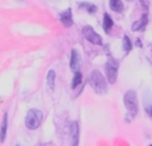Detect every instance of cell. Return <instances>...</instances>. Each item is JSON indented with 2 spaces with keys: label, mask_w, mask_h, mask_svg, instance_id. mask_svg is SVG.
<instances>
[{
  "label": "cell",
  "mask_w": 152,
  "mask_h": 146,
  "mask_svg": "<svg viewBox=\"0 0 152 146\" xmlns=\"http://www.w3.org/2000/svg\"><path fill=\"white\" fill-rule=\"evenodd\" d=\"M89 85L97 94L107 93V79L103 77V74L97 70H94L89 75Z\"/></svg>",
  "instance_id": "obj_1"
},
{
  "label": "cell",
  "mask_w": 152,
  "mask_h": 146,
  "mask_svg": "<svg viewBox=\"0 0 152 146\" xmlns=\"http://www.w3.org/2000/svg\"><path fill=\"white\" fill-rule=\"evenodd\" d=\"M42 121H43V113L37 109H32L27 113L26 126L29 130H35V129H37L42 125Z\"/></svg>",
  "instance_id": "obj_2"
},
{
  "label": "cell",
  "mask_w": 152,
  "mask_h": 146,
  "mask_svg": "<svg viewBox=\"0 0 152 146\" xmlns=\"http://www.w3.org/2000/svg\"><path fill=\"white\" fill-rule=\"evenodd\" d=\"M124 105H126V109L132 117L137 114V110H139V105H137V97L136 93L134 90H129L124 95Z\"/></svg>",
  "instance_id": "obj_3"
},
{
  "label": "cell",
  "mask_w": 152,
  "mask_h": 146,
  "mask_svg": "<svg viewBox=\"0 0 152 146\" xmlns=\"http://www.w3.org/2000/svg\"><path fill=\"white\" fill-rule=\"evenodd\" d=\"M118 70H119V62L113 58H108L105 63V78L108 83H115L118 79Z\"/></svg>",
  "instance_id": "obj_4"
},
{
  "label": "cell",
  "mask_w": 152,
  "mask_h": 146,
  "mask_svg": "<svg viewBox=\"0 0 152 146\" xmlns=\"http://www.w3.org/2000/svg\"><path fill=\"white\" fill-rule=\"evenodd\" d=\"M81 32H83V36L86 38L88 42H91L92 44H97V46H102L103 44L102 36H100V35L97 34V32L95 31L91 26H86Z\"/></svg>",
  "instance_id": "obj_5"
},
{
  "label": "cell",
  "mask_w": 152,
  "mask_h": 146,
  "mask_svg": "<svg viewBox=\"0 0 152 146\" xmlns=\"http://www.w3.org/2000/svg\"><path fill=\"white\" fill-rule=\"evenodd\" d=\"M60 21L64 27H72L74 26V20H72V10L67 8L66 11L60 13Z\"/></svg>",
  "instance_id": "obj_6"
},
{
  "label": "cell",
  "mask_w": 152,
  "mask_h": 146,
  "mask_svg": "<svg viewBox=\"0 0 152 146\" xmlns=\"http://www.w3.org/2000/svg\"><path fill=\"white\" fill-rule=\"evenodd\" d=\"M80 63H81V59H80V54H79V51L74 48V50L71 51V63H69V66H71V69L74 70V71H77L79 69H80Z\"/></svg>",
  "instance_id": "obj_7"
},
{
  "label": "cell",
  "mask_w": 152,
  "mask_h": 146,
  "mask_svg": "<svg viewBox=\"0 0 152 146\" xmlns=\"http://www.w3.org/2000/svg\"><path fill=\"white\" fill-rule=\"evenodd\" d=\"M147 24H148V15H147V13H143L142 18L132 24V31H135V32H136V31H142V29L145 28V26H147Z\"/></svg>",
  "instance_id": "obj_8"
},
{
  "label": "cell",
  "mask_w": 152,
  "mask_h": 146,
  "mask_svg": "<svg viewBox=\"0 0 152 146\" xmlns=\"http://www.w3.org/2000/svg\"><path fill=\"white\" fill-rule=\"evenodd\" d=\"M7 128H8V114L4 113V115H3V121H1V126H0V142H1V144L5 141Z\"/></svg>",
  "instance_id": "obj_9"
},
{
  "label": "cell",
  "mask_w": 152,
  "mask_h": 146,
  "mask_svg": "<svg viewBox=\"0 0 152 146\" xmlns=\"http://www.w3.org/2000/svg\"><path fill=\"white\" fill-rule=\"evenodd\" d=\"M112 27H113V20L107 12L104 13V18H103V28H104L105 34H110L112 31Z\"/></svg>",
  "instance_id": "obj_10"
},
{
  "label": "cell",
  "mask_w": 152,
  "mask_h": 146,
  "mask_svg": "<svg viewBox=\"0 0 152 146\" xmlns=\"http://www.w3.org/2000/svg\"><path fill=\"white\" fill-rule=\"evenodd\" d=\"M71 136H72V146H77V142H79V125H77V122H72Z\"/></svg>",
  "instance_id": "obj_11"
},
{
  "label": "cell",
  "mask_w": 152,
  "mask_h": 146,
  "mask_svg": "<svg viewBox=\"0 0 152 146\" xmlns=\"http://www.w3.org/2000/svg\"><path fill=\"white\" fill-rule=\"evenodd\" d=\"M110 7L113 12H123L124 10V5L121 0H110Z\"/></svg>",
  "instance_id": "obj_12"
},
{
  "label": "cell",
  "mask_w": 152,
  "mask_h": 146,
  "mask_svg": "<svg viewBox=\"0 0 152 146\" xmlns=\"http://www.w3.org/2000/svg\"><path fill=\"white\" fill-rule=\"evenodd\" d=\"M55 79H56L55 71H53V70H50V71H48V75H47V83H48V87H50L51 90L55 88Z\"/></svg>",
  "instance_id": "obj_13"
},
{
  "label": "cell",
  "mask_w": 152,
  "mask_h": 146,
  "mask_svg": "<svg viewBox=\"0 0 152 146\" xmlns=\"http://www.w3.org/2000/svg\"><path fill=\"white\" fill-rule=\"evenodd\" d=\"M80 8L86 10L87 12L91 13V15H94V13L97 11V7L95 4H92V3H80Z\"/></svg>",
  "instance_id": "obj_14"
},
{
  "label": "cell",
  "mask_w": 152,
  "mask_h": 146,
  "mask_svg": "<svg viewBox=\"0 0 152 146\" xmlns=\"http://www.w3.org/2000/svg\"><path fill=\"white\" fill-rule=\"evenodd\" d=\"M81 79H83V75H81L80 71H75L74 79H72V88H76L81 83Z\"/></svg>",
  "instance_id": "obj_15"
},
{
  "label": "cell",
  "mask_w": 152,
  "mask_h": 146,
  "mask_svg": "<svg viewBox=\"0 0 152 146\" xmlns=\"http://www.w3.org/2000/svg\"><path fill=\"white\" fill-rule=\"evenodd\" d=\"M132 42H131V39H129L128 36H124L123 38V48H124V51L126 52H129V51L132 50Z\"/></svg>",
  "instance_id": "obj_16"
},
{
  "label": "cell",
  "mask_w": 152,
  "mask_h": 146,
  "mask_svg": "<svg viewBox=\"0 0 152 146\" xmlns=\"http://www.w3.org/2000/svg\"><path fill=\"white\" fill-rule=\"evenodd\" d=\"M143 4V7L144 8H148V5H150V0H140Z\"/></svg>",
  "instance_id": "obj_17"
},
{
  "label": "cell",
  "mask_w": 152,
  "mask_h": 146,
  "mask_svg": "<svg viewBox=\"0 0 152 146\" xmlns=\"http://www.w3.org/2000/svg\"><path fill=\"white\" fill-rule=\"evenodd\" d=\"M147 113H148V115H151V117H152V107H148V109H147Z\"/></svg>",
  "instance_id": "obj_18"
},
{
  "label": "cell",
  "mask_w": 152,
  "mask_h": 146,
  "mask_svg": "<svg viewBox=\"0 0 152 146\" xmlns=\"http://www.w3.org/2000/svg\"><path fill=\"white\" fill-rule=\"evenodd\" d=\"M136 44L139 46V47H142V42H140V40H136Z\"/></svg>",
  "instance_id": "obj_19"
},
{
  "label": "cell",
  "mask_w": 152,
  "mask_h": 146,
  "mask_svg": "<svg viewBox=\"0 0 152 146\" xmlns=\"http://www.w3.org/2000/svg\"><path fill=\"white\" fill-rule=\"evenodd\" d=\"M127 1H134V0H127Z\"/></svg>",
  "instance_id": "obj_20"
},
{
  "label": "cell",
  "mask_w": 152,
  "mask_h": 146,
  "mask_svg": "<svg viewBox=\"0 0 152 146\" xmlns=\"http://www.w3.org/2000/svg\"><path fill=\"white\" fill-rule=\"evenodd\" d=\"M16 146H20V145H16Z\"/></svg>",
  "instance_id": "obj_21"
},
{
  "label": "cell",
  "mask_w": 152,
  "mask_h": 146,
  "mask_svg": "<svg viewBox=\"0 0 152 146\" xmlns=\"http://www.w3.org/2000/svg\"><path fill=\"white\" fill-rule=\"evenodd\" d=\"M150 146H152V145H150Z\"/></svg>",
  "instance_id": "obj_22"
}]
</instances>
